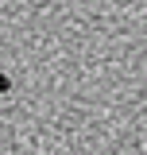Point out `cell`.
<instances>
[{"label":"cell","instance_id":"obj_1","mask_svg":"<svg viewBox=\"0 0 147 155\" xmlns=\"http://www.w3.org/2000/svg\"><path fill=\"white\" fill-rule=\"evenodd\" d=\"M8 89H12V81H8L4 74H0V93H8Z\"/></svg>","mask_w":147,"mask_h":155}]
</instances>
